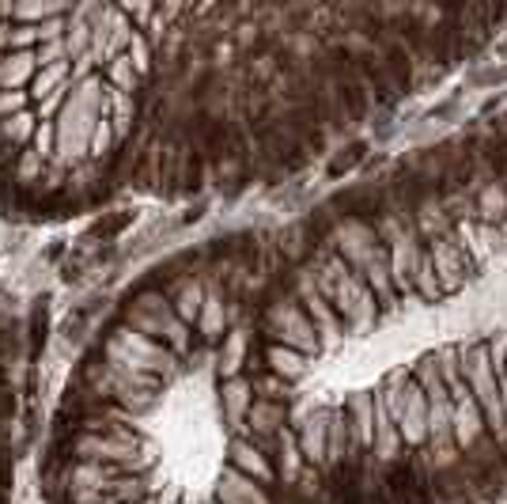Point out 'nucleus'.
Segmentation results:
<instances>
[{"instance_id": "obj_1", "label": "nucleus", "mask_w": 507, "mask_h": 504, "mask_svg": "<svg viewBox=\"0 0 507 504\" xmlns=\"http://www.w3.org/2000/svg\"><path fill=\"white\" fill-rule=\"evenodd\" d=\"M273 255L276 232L232 227L118 292L50 414L45 504H288L281 440L250 425Z\"/></svg>"}, {"instance_id": "obj_2", "label": "nucleus", "mask_w": 507, "mask_h": 504, "mask_svg": "<svg viewBox=\"0 0 507 504\" xmlns=\"http://www.w3.org/2000/svg\"><path fill=\"white\" fill-rule=\"evenodd\" d=\"M23 391H27V330L15 307L0 304V504H12L15 489Z\"/></svg>"}, {"instance_id": "obj_3", "label": "nucleus", "mask_w": 507, "mask_h": 504, "mask_svg": "<svg viewBox=\"0 0 507 504\" xmlns=\"http://www.w3.org/2000/svg\"><path fill=\"white\" fill-rule=\"evenodd\" d=\"M428 247V258L435 266V277H440V288L443 296L458 292V288H466L470 281H477V273L481 266L470 258V250L458 243V236H443V239H435V243H424Z\"/></svg>"}, {"instance_id": "obj_4", "label": "nucleus", "mask_w": 507, "mask_h": 504, "mask_svg": "<svg viewBox=\"0 0 507 504\" xmlns=\"http://www.w3.org/2000/svg\"><path fill=\"white\" fill-rule=\"evenodd\" d=\"M492 437H489V425H485V414H481V406L466 395L454 402V444H458V455H473L477 448H485Z\"/></svg>"}, {"instance_id": "obj_5", "label": "nucleus", "mask_w": 507, "mask_h": 504, "mask_svg": "<svg viewBox=\"0 0 507 504\" xmlns=\"http://www.w3.org/2000/svg\"><path fill=\"white\" fill-rule=\"evenodd\" d=\"M473 220L477 224H503L507 220V186L503 182H489L473 194Z\"/></svg>"}, {"instance_id": "obj_6", "label": "nucleus", "mask_w": 507, "mask_h": 504, "mask_svg": "<svg viewBox=\"0 0 507 504\" xmlns=\"http://www.w3.org/2000/svg\"><path fill=\"white\" fill-rule=\"evenodd\" d=\"M413 296L424 304V307H435L443 300V288H440V277H435V266L428 258V247H424V255L417 262V269H413Z\"/></svg>"}, {"instance_id": "obj_7", "label": "nucleus", "mask_w": 507, "mask_h": 504, "mask_svg": "<svg viewBox=\"0 0 507 504\" xmlns=\"http://www.w3.org/2000/svg\"><path fill=\"white\" fill-rule=\"evenodd\" d=\"M507 84V65H485L477 61L470 73H466V87L473 91H492V87H503Z\"/></svg>"}, {"instance_id": "obj_8", "label": "nucleus", "mask_w": 507, "mask_h": 504, "mask_svg": "<svg viewBox=\"0 0 507 504\" xmlns=\"http://www.w3.org/2000/svg\"><path fill=\"white\" fill-rule=\"evenodd\" d=\"M500 57H503V61H507V38H503V42H500Z\"/></svg>"}]
</instances>
